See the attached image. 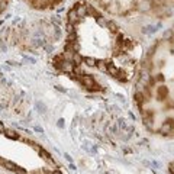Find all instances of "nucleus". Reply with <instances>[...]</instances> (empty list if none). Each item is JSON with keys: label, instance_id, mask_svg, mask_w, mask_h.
<instances>
[{"label": "nucleus", "instance_id": "nucleus-11", "mask_svg": "<svg viewBox=\"0 0 174 174\" xmlns=\"http://www.w3.org/2000/svg\"><path fill=\"white\" fill-rule=\"evenodd\" d=\"M170 171H171V174H174V163L170 164Z\"/></svg>", "mask_w": 174, "mask_h": 174}, {"label": "nucleus", "instance_id": "nucleus-12", "mask_svg": "<svg viewBox=\"0 0 174 174\" xmlns=\"http://www.w3.org/2000/svg\"><path fill=\"white\" fill-rule=\"evenodd\" d=\"M35 130H36V132H41V134H42V128H39V126H35Z\"/></svg>", "mask_w": 174, "mask_h": 174}, {"label": "nucleus", "instance_id": "nucleus-1", "mask_svg": "<svg viewBox=\"0 0 174 174\" xmlns=\"http://www.w3.org/2000/svg\"><path fill=\"white\" fill-rule=\"evenodd\" d=\"M77 80H80V83L86 87V89H90V90H97V84L94 81V78L92 76H81Z\"/></svg>", "mask_w": 174, "mask_h": 174}, {"label": "nucleus", "instance_id": "nucleus-7", "mask_svg": "<svg viewBox=\"0 0 174 174\" xmlns=\"http://www.w3.org/2000/svg\"><path fill=\"white\" fill-rule=\"evenodd\" d=\"M36 107L39 109V112H42V113H45V104H43V103H36Z\"/></svg>", "mask_w": 174, "mask_h": 174}, {"label": "nucleus", "instance_id": "nucleus-8", "mask_svg": "<svg viewBox=\"0 0 174 174\" xmlns=\"http://www.w3.org/2000/svg\"><path fill=\"white\" fill-rule=\"evenodd\" d=\"M15 173H16V174H28L26 170H25V168H22V167H17V168L15 170Z\"/></svg>", "mask_w": 174, "mask_h": 174}, {"label": "nucleus", "instance_id": "nucleus-14", "mask_svg": "<svg viewBox=\"0 0 174 174\" xmlns=\"http://www.w3.org/2000/svg\"><path fill=\"white\" fill-rule=\"evenodd\" d=\"M64 157H65V158H67V160H68V161H70V163H71V157H70V155H68V154H65V155H64Z\"/></svg>", "mask_w": 174, "mask_h": 174}, {"label": "nucleus", "instance_id": "nucleus-2", "mask_svg": "<svg viewBox=\"0 0 174 174\" xmlns=\"http://www.w3.org/2000/svg\"><path fill=\"white\" fill-rule=\"evenodd\" d=\"M68 20H70V23H71V25H74V23H77V22L80 20V17H78V15H77V12H76V9H73V10H70V13H68Z\"/></svg>", "mask_w": 174, "mask_h": 174}, {"label": "nucleus", "instance_id": "nucleus-10", "mask_svg": "<svg viewBox=\"0 0 174 174\" xmlns=\"http://www.w3.org/2000/svg\"><path fill=\"white\" fill-rule=\"evenodd\" d=\"M58 128H64V119H60L58 120Z\"/></svg>", "mask_w": 174, "mask_h": 174}, {"label": "nucleus", "instance_id": "nucleus-5", "mask_svg": "<svg viewBox=\"0 0 174 174\" xmlns=\"http://www.w3.org/2000/svg\"><path fill=\"white\" fill-rule=\"evenodd\" d=\"M84 62H86L87 65H90V67H94V65H97V61H96L94 58H92V57L84 58Z\"/></svg>", "mask_w": 174, "mask_h": 174}, {"label": "nucleus", "instance_id": "nucleus-9", "mask_svg": "<svg viewBox=\"0 0 174 174\" xmlns=\"http://www.w3.org/2000/svg\"><path fill=\"white\" fill-rule=\"evenodd\" d=\"M5 132H6V126L3 122H0V134H5Z\"/></svg>", "mask_w": 174, "mask_h": 174}, {"label": "nucleus", "instance_id": "nucleus-3", "mask_svg": "<svg viewBox=\"0 0 174 174\" xmlns=\"http://www.w3.org/2000/svg\"><path fill=\"white\" fill-rule=\"evenodd\" d=\"M160 132H161V134H164V135L170 134V132H171V123L165 122V123H164V125L161 126V129H160Z\"/></svg>", "mask_w": 174, "mask_h": 174}, {"label": "nucleus", "instance_id": "nucleus-6", "mask_svg": "<svg viewBox=\"0 0 174 174\" xmlns=\"http://www.w3.org/2000/svg\"><path fill=\"white\" fill-rule=\"evenodd\" d=\"M155 29H157L155 26H151V25H149V26L144 28V33H152V32H155Z\"/></svg>", "mask_w": 174, "mask_h": 174}, {"label": "nucleus", "instance_id": "nucleus-4", "mask_svg": "<svg viewBox=\"0 0 174 174\" xmlns=\"http://www.w3.org/2000/svg\"><path fill=\"white\" fill-rule=\"evenodd\" d=\"M5 135H6L7 138H10V139H19V135H17L16 132H13V130H7V129H6Z\"/></svg>", "mask_w": 174, "mask_h": 174}, {"label": "nucleus", "instance_id": "nucleus-13", "mask_svg": "<svg viewBox=\"0 0 174 174\" xmlns=\"http://www.w3.org/2000/svg\"><path fill=\"white\" fill-rule=\"evenodd\" d=\"M52 174H62V173H61L60 170H54V171H52Z\"/></svg>", "mask_w": 174, "mask_h": 174}]
</instances>
